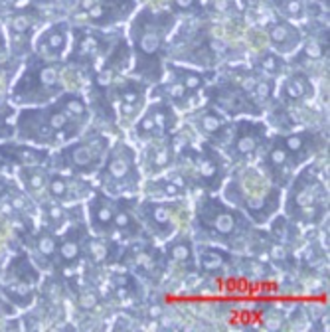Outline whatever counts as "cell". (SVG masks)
Here are the masks:
<instances>
[{
  "instance_id": "f546056e",
  "label": "cell",
  "mask_w": 330,
  "mask_h": 332,
  "mask_svg": "<svg viewBox=\"0 0 330 332\" xmlns=\"http://www.w3.org/2000/svg\"><path fill=\"white\" fill-rule=\"evenodd\" d=\"M24 174H28V176H24L28 188H32V190H44L46 188V184H48V174L44 170H40L36 166H30V170L24 172Z\"/></svg>"
},
{
  "instance_id": "9a60e30c",
  "label": "cell",
  "mask_w": 330,
  "mask_h": 332,
  "mask_svg": "<svg viewBox=\"0 0 330 332\" xmlns=\"http://www.w3.org/2000/svg\"><path fill=\"white\" fill-rule=\"evenodd\" d=\"M314 140H316V137L311 133H295V135L281 139V142L287 148L295 168L298 164H303L307 158H311L318 150V142H314Z\"/></svg>"
},
{
  "instance_id": "836d02e7",
  "label": "cell",
  "mask_w": 330,
  "mask_h": 332,
  "mask_svg": "<svg viewBox=\"0 0 330 332\" xmlns=\"http://www.w3.org/2000/svg\"><path fill=\"white\" fill-rule=\"evenodd\" d=\"M180 83H182L186 89H198L204 85V77L200 73H194V71H188V70H180Z\"/></svg>"
},
{
  "instance_id": "ffe728a7",
  "label": "cell",
  "mask_w": 330,
  "mask_h": 332,
  "mask_svg": "<svg viewBox=\"0 0 330 332\" xmlns=\"http://www.w3.org/2000/svg\"><path fill=\"white\" fill-rule=\"evenodd\" d=\"M85 247H87L89 261L93 265H111L117 259V251H119V245L115 241H111L109 237H103V235H95V237L87 235Z\"/></svg>"
},
{
  "instance_id": "7402d4cb",
  "label": "cell",
  "mask_w": 330,
  "mask_h": 332,
  "mask_svg": "<svg viewBox=\"0 0 330 332\" xmlns=\"http://www.w3.org/2000/svg\"><path fill=\"white\" fill-rule=\"evenodd\" d=\"M269 36H271V42L275 46H283V50H287V46H293L298 42V34L296 30L285 22L273 24L271 30H269Z\"/></svg>"
},
{
  "instance_id": "8fae6325",
  "label": "cell",
  "mask_w": 330,
  "mask_h": 332,
  "mask_svg": "<svg viewBox=\"0 0 330 332\" xmlns=\"http://www.w3.org/2000/svg\"><path fill=\"white\" fill-rule=\"evenodd\" d=\"M235 261L237 259L229 251L216 245H200L196 253V267H200L202 273L209 277L227 275Z\"/></svg>"
},
{
  "instance_id": "3957f363",
  "label": "cell",
  "mask_w": 330,
  "mask_h": 332,
  "mask_svg": "<svg viewBox=\"0 0 330 332\" xmlns=\"http://www.w3.org/2000/svg\"><path fill=\"white\" fill-rule=\"evenodd\" d=\"M291 192L287 196V216L295 224L316 226L326 214L328 192L314 166H307L291 178Z\"/></svg>"
},
{
  "instance_id": "d590c367",
  "label": "cell",
  "mask_w": 330,
  "mask_h": 332,
  "mask_svg": "<svg viewBox=\"0 0 330 332\" xmlns=\"http://www.w3.org/2000/svg\"><path fill=\"white\" fill-rule=\"evenodd\" d=\"M253 91H255L257 99L267 101L269 97H271V93H273V83H271V81H267V79H261V81H257V83H255Z\"/></svg>"
},
{
  "instance_id": "30bf717a",
  "label": "cell",
  "mask_w": 330,
  "mask_h": 332,
  "mask_svg": "<svg viewBox=\"0 0 330 332\" xmlns=\"http://www.w3.org/2000/svg\"><path fill=\"white\" fill-rule=\"evenodd\" d=\"M115 198L105 194L103 190H93L89 196L87 212H89V227L95 231V235H109L113 231V216L117 210Z\"/></svg>"
},
{
  "instance_id": "d6986e66",
  "label": "cell",
  "mask_w": 330,
  "mask_h": 332,
  "mask_svg": "<svg viewBox=\"0 0 330 332\" xmlns=\"http://www.w3.org/2000/svg\"><path fill=\"white\" fill-rule=\"evenodd\" d=\"M166 259L174 261L176 265H182L188 271L196 269V249L192 239L186 235H178V237H170L168 245H166Z\"/></svg>"
},
{
  "instance_id": "ba28073f",
  "label": "cell",
  "mask_w": 330,
  "mask_h": 332,
  "mask_svg": "<svg viewBox=\"0 0 330 332\" xmlns=\"http://www.w3.org/2000/svg\"><path fill=\"white\" fill-rule=\"evenodd\" d=\"M227 174V160L214 150L209 144H204L196 150V178L198 184L204 186L208 192H216Z\"/></svg>"
},
{
  "instance_id": "f35d334b",
  "label": "cell",
  "mask_w": 330,
  "mask_h": 332,
  "mask_svg": "<svg viewBox=\"0 0 330 332\" xmlns=\"http://www.w3.org/2000/svg\"><path fill=\"white\" fill-rule=\"evenodd\" d=\"M99 48V40L95 36H85L79 44V52L81 53H95Z\"/></svg>"
},
{
  "instance_id": "52a82bcc",
  "label": "cell",
  "mask_w": 330,
  "mask_h": 332,
  "mask_svg": "<svg viewBox=\"0 0 330 332\" xmlns=\"http://www.w3.org/2000/svg\"><path fill=\"white\" fill-rule=\"evenodd\" d=\"M119 261L131 273H139L146 279H155V281L160 279V275L166 269V255L160 253L155 245L144 244V241H139V244H133L131 247H127L125 255Z\"/></svg>"
},
{
  "instance_id": "6da1fadb",
  "label": "cell",
  "mask_w": 330,
  "mask_h": 332,
  "mask_svg": "<svg viewBox=\"0 0 330 332\" xmlns=\"http://www.w3.org/2000/svg\"><path fill=\"white\" fill-rule=\"evenodd\" d=\"M226 198L242 208L255 224H265L281 206V188L269 184V180L251 166L237 168L226 186Z\"/></svg>"
},
{
  "instance_id": "e575fe53",
  "label": "cell",
  "mask_w": 330,
  "mask_h": 332,
  "mask_svg": "<svg viewBox=\"0 0 330 332\" xmlns=\"http://www.w3.org/2000/svg\"><path fill=\"white\" fill-rule=\"evenodd\" d=\"M20 160H22V164H26L30 168V166L42 164L46 160V155L44 153H38V150H22V153H20Z\"/></svg>"
},
{
  "instance_id": "ac0fdd59",
  "label": "cell",
  "mask_w": 330,
  "mask_h": 332,
  "mask_svg": "<svg viewBox=\"0 0 330 332\" xmlns=\"http://www.w3.org/2000/svg\"><path fill=\"white\" fill-rule=\"evenodd\" d=\"M133 36H135V44L139 52L144 55H156L162 46V30L155 26V20H153V26L146 20H140L139 24H135Z\"/></svg>"
},
{
  "instance_id": "f6af8a7d",
  "label": "cell",
  "mask_w": 330,
  "mask_h": 332,
  "mask_svg": "<svg viewBox=\"0 0 330 332\" xmlns=\"http://www.w3.org/2000/svg\"><path fill=\"white\" fill-rule=\"evenodd\" d=\"M196 0H174V4L180 8V10H190L194 6Z\"/></svg>"
},
{
  "instance_id": "2e32d148",
  "label": "cell",
  "mask_w": 330,
  "mask_h": 332,
  "mask_svg": "<svg viewBox=\"0 0 330 332\" xmlns=\"http://www.w3.org/2000/svg\"><path fill=\"white\" fill-rule=\"evenodd\" d=\"M135 200H119L117 202V210H115V216H113V229L119 231L125 239L137 237L142 227L139 224V220L135 218Z\"/></svg>"
},
{
  "instance_id": "8992f818",
  "label": "cell",
  "mask_w": 330,
  "mask_h": 332,
  "mask_svg": "<svg viewBox=\"0 0 330 332\" xmlns=\"http://www.w3.org/2000/svg\"><path fill=\"white\" fill-rule=\"evenodd\" d=\"M107 150L109 144L103 137H91L87 140L75 142L62 153L64 166L73 170L75 174H93L101 168L107 157Z\"/></svg>"
},
{
  "instance_id": "ab89813d",
  "label": "cell",
  "mask_w": 330,
  "mask_h": 332,
  "mask_svg": "<svg viewBox=\"0 0 330 332\" xmlns=\"http://www.w3.org/2000/svg\"><path fill=\"white\" fill-rule=\"evenodd\" d=\"M166 91H168V95H170L172 99H184V95H186L188 89H186L182 83H180V81H176V83H170V85H168Z\"/></svg>"
},
{
  "instance_id": "7bdbcfd3",
  "label": "cell",
  "mask_w": 330,
  "mask_h": 332,
  "mask_svg": "<svg viewBox=\"0 0 330 332\" xmlns=\"http://www.w3.org/2000/svg\"><path fill=\"white\" fill-rule=\"evenodd\" d=\"M48 214H50V218H52L55 224H62V222H64V218H66L64 208H62V206H57V204H53V206H50V208H48Z\"/></svg>"
},
{
  "instance_id": "60d3db41",
  "label": "cell",
  "mask_w": 330,
  "mask_h": 332,
  "mask_svg": "<svg viewBox=\"0 0 330 332\" xmlns=\"http://www.w3.org/2000/svg\"><path fill=\"white\" fill-rule=\"evenodd\" d=\"M121 99L127 105H139L140 103V93L137 91V89H125V91H121Z\"/></svg>"
},
{
  "instance_id": "b9f144b4",
  "label": "cell",
  "mask_w": 330,
  "mask_h": 332,
  "mask_svg": "<svg viewBox=\"0 0 330 332\" xmlns=\"http://www.w3.org/2000/svg\"><path fill=\"white\" fill-rule=\"evenodd\" d=\"M30 28V18L28 16H14V20H12V30L14 32H26V30Z\"/></svg>"
},
{
  "instance_id": "5b68a950",
  "label": "cell",
  "mask_w": 330,
  "mask_h": 332,
  "mask_svg": "<svg viewBox=\"0 0 330 332\" xmlns=\"http://www.w3.org/2000/svg\"><path fill=\"white\" fill-rule=\"evenodd\" d=\"M182 216H186V208L174 202L146 200L139 206L140 222L158 239H170L182 222Z\"/></svg>"
},
{
  "instance_id": "7c38bea8",
  "label": "cell",
  "mask_w": 330,
  "mask_h": 332,
  "mask_svg": "<svg viewBox=\"0 0 330 332\" xmlns=\"http://www.w3.org/2000/svg\"><path fill=\"white\" fill-rule=\"evenodd\" d=\"M265 135V125H251V123H242L237 127V135L231 139L229 146V157L233 160H245L251 158L263 140Z\"/></svg>"
},
{
  "instance_id": "1f68e13d",
  "label": "cell",
  "mask_w": 330,
  "mask_h": 332,
  "mask_svg": "<svg viewBox=\"0 0 330 332\" xmlns=\"http://www.w3.org/2000/svg\"><path fill=\"white\" fill-rule=\"evenodd\" d=\"M137 135H139L140 139H146V137L158 135L156 125H155V121H153V115H151V113H146V115L139 121V125H137Z\"/></svg>"
},
{
  "instance_id": "7a4b0ae2",
  "label": "cell",
  "mask_w": 330,
  "mask_h": 332,
  "mask_svg": "<svg viewBox=\"0 0 330 332\" xmlns=\"http://www.w3.org/2000/svg\"><path fill=\"white\" fill-rule=\"evenodd\" d=\"M196 229L206 235V239H218L222 244L247 239L251 233L249 220L237 208L226 206L220 198L202 196L194 210Z\"/></svg>"
},
{
  "instance_id": "4dcf8cb0",
  "label": "cell",
  "mask_w": 330,
  "mask_h": 332,
  "mask_svg": "<svg viewBox=\"0 0 330 332\" xmlns=\"http://www.w3.org/2000/svg\"><path fill=\"white\" fill-rule=\"evenodd\" d=\"M64 113L68 115V119L73 123V121H81V119H85L87 109H85V103H83L79 97H69V99L66 101V109H64Z\"/></svg>"
},
{
  "instance_id": "4fadbf2b",
  "label": "cell",
  "mask_w": 330,
  "mask_h": 332,
  "mask_svg": "<svg viewBox=\"0 0 330 332\" xmlns=\"http://www.w3.org/2000/svg\"><path fill=\"white\" fill-rule=\"evenodd\" d=\"M87 226L83 222H79L77 226H73L71 229L66 231V235L62 237L57 245V257L64 265H75L81 255H83V247H85V239H87Z\"/></svg>"
},
{
  "instance_id": "83f0119b",
  "label": "cell",
  "mask_w": 330,
  "mask_h": 332,
  "mask_svg": "<svg viewBox=\"0 0 330 332\" xmlns=\"http://www.w3.org/2000/svg\"><path fill=\"white\" fill-rule=\"evenodd\" d=\"M99 303H101V295L93 287H89V289H85L83 293L77 295V307L81 311H93V309L99 307Z\"/></svg>"
},
{
  "instance_id": "74e56055",
  "label": "cell",
  "mask_w": 330,
  "mask_h": 332,
  "mask_svg": "<svg viewBox=\"0 0 330 332\" xmlns=\"http://www.w3.org/2000/svg\"><path fill=\"white\" fill-rule=\"evenodd\" d=\"M305 53L309 57H313V59H320L324 55V46L320 42H316V40H309L307 46H305Z\"/></svg>"
},
{
  "instance_id": "ee69618b",
  "label": "cell",
  "mask_w": 330,
  "mask_h": 332,
  "mask_svg": "<svg viewBox=\"0 0 330 332\" xmlns=\"http://www.w3.org/2000/svg\"><path fill=\"white\" fill-rule=\"evenodd\" d=\"M287 12H289V16H293V18H298L303 14V4H301V0H289L287 2Z\"/></svg>"
},
{
  "instance_id": "d6a6232c",
  "label": "cell",
  "mask_w": 330,
  "mask_h": 332,
  "mask_svg": "<svg viewBox=\"0 0 330 332\" xmlns=\"http://www.w3.org/2000/svg\"><path fill=\"white\" fill-rule=\"evenodd\" d=\"M50 127H52V131L59 133V131H66L68 127H71V121L68 119V115L64 111H53V113H50Z\"/></svg>"
},
{
  "instance_id": "44dd1931",
  "label": "cell",
  "mask_w": 330,
  "mask_h": 332,
  "mask_svg": "<svg viewBox=\"0 0 330 332\" xmlns=\"http://www.w3.org/2000/svg\"><path fill=\"white\" fill-rule=\"evenodd\" d=\"M269 235L273 237V241H277V244H281V245H291L298 237V227L289 218L279 216V218H275L271 222V233Z\"/></svg>"
},
{
  "instance_id": "9c48e42d",
  "label": "cell",
  "mask_w": 330,
  "mask_h": 332,
  "mask_svg": "<svg viewBox=\"0 0 330 332\" xmlns=\"http://www.w3.org/2000/svg\"><path fill=\"white\" fill-rule=\"evenodd\" d=\"M261 168H263L265 178L277 188H285L291 182L295 166H293V160L287 153V148L283 146L281 139H277L269 146V150L261 160Z\"/></svg>"
},
{
  "instance_id": "277c9868",
  "label": "cell",
  "mask_w": 330,
  "mask_h": 332,
  "mask_svg": "<svg viewBox=\"0 0 330 332\" xmlns=\"http://www.w3.org/2000/svg\"><path fill=\"white\" fill-rule=\"evenodd\" d=\"M99 182L109 194H131L139 190L140 174L137 166L135 150L125 144L117 142L99 168Z\"/></svg>"
},
{
  "instance_id": "603a6c76",
  "label": "cell",
  "mask_w": 330,
  "mask_h": 332,
  "mask_svg": "<svg viewBox=\"0 0 330 332\" xmlns=\"http://www.w3.org/2000/svg\"><path fill=\"white\" fill-rule=\"evenodd\" d=\"M198 129L206 135H216L220 137L224 133V119L214 113V111H204L200 117H198Z\"/></svg>"
},
{
  "instance_id": "4316f807",
  "label": "cell",
  "mask_w": 330,
  "mask_h": 332,
  "mask_svg": "<svg viewBox=\"0 0 330 332\" xmlns=\"http://www.w3.org/2000/svg\"><path fill=\"white\" fill-rule=\"evenodd\" d=\"M36 247H38V253H40L42 257L52 259V257H55V253H57V241H55V237H53L52 233L42 231V233L38 235Z\"/></svg>"
},
{
  "instance_id": "5bb4252c",
  "label": "cell",
  "mask_w": 330,
  "mask_h": 332,
  "mask_svg": "<svg viewBox=\"0 0 330 332\" xmlns=\"http://www.w3.org/2000/svg\"><path fill=\"white\" fill-rule=\"evenodd\" d=\"M188 182L182 178L180 172H174L172 176H164V178H156V180H148L144 184V192L153 198H182L186 194Z\"/></svg>"
},
{
  "instance_id": "bcb514c9",
  "label": "cell",
  "mask_w": 330,
  "mask_h": 332,
  "mask_svg": "<svg viewBox=\"0 0 330 332\" xmlns=\"http://www.w3.org/2000/svg\"><path fill=\"white\" fill-rule=\"evenodd\" d=\"M99 2H101V0H81V2H79V8L87 12V10H91L93 6H97Z\"/></svg>"
},
{
  "instance_id": "8d00e7d4",
  "label": "cell",
  "mask_w": 330,
  "mask_h": 332,
  "mask_svg": "<svg viewBox=\"0 0 330 332\" xmlns=\"http://www.w3.org/2000/svg\"><path fill=\"white\" fill-rule=\"evenodd\" d=\"M261 68L265 71H269V73H277L281 70V59L277 55H273V53H269V55H265L261 59Z\"/></svg>"
},
{
  "instance_id": "e0dca14e",
  "label": "cell",
  "mask_w": 330,
  "mask_h": 332,
  "mask_svg": "<svg viewBox=\"0 0 330 332\" xmlns=\"http://www.w3.org/2000/svg\"><path fill=\"white\" fill-rule=\"evenodd\" d=\"M174 148L170 142H151L146 146L144 155H142V164L146 174H158L162 170H166L172 162H174Z\"/></svg>"
},
{
  "instance_id": "f1b7e54d",
  "label": "cell",
  "mask_w": 330,
  "mask_h": 332,
  "mask_svg": "<svg viewBox=\"0 0 330 332\" xmlns=\"http://www.w3.org/2000/svg\"><path fill=\"white\" fill-rule=\"evenodd\" d=\"M46 44H48V50L53 52V53H59L66 46V32H64V26H55L52 28L50 32L46 34Z\"/></svg>"
},
{
  "instance_id": "cb8c5ba5",
  "label": "cell",
  "mask_w": 330,
  "mask_h": 332,
  "mask_svg": "<svg viewBox=\"0 0 330 332\" xmlns=\"http://www.w3.org/2000/svg\"><path fill=\"white\" fill-rule=\"evenodd\" d=\"M285 95L291 101H301L309 95V81L303 75H293L287 83H285Z\"/></svg>"
},
{
  "instance_id": "484cf974",
  "label": "cell",
  "mask_w": 330,
  "mask_h": 332,
  "mask_svg": "<svg viewBox=\"0 0 330 332\" xmlns=\"http://www.w3.org/2000/svg\"><path fill=\"white\" fill-rule=\"evenodd\" d=\"M168 111H170V109H166L164 105H156V107H153L151 111H148V113L153 115V121H155V125H156L158 135H166V133L172 131L174 121H172V117H170Z\"/></svg>"
},
{
  "instance_id": "d4e9b609",
  "label": "cell",
  "mask_w": 330,
  "mask_h": 332,
  "mask_svg": "<svg viewBox=\"0 0 330 332\" xmlns=\"http://www.w3.org/2000/svg\"><path fill=\"white\" fill-rule=\"evenodd\" d=\"M48 190L53 200H59V202L69 200V184H68V178H64V176L53 174L48 180Z\"/></svg>"
}]
</instances>
